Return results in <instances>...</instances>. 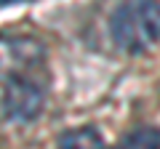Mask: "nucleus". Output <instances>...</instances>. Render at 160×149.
<instances>
[{"mask_svg": "<svg viewBox=\"0 0 160 149\" xmlns=\"http://www.w3.org/2000/svg\"><path fill=\"white\" fill-rule=\"evenodd\" d=\"M46 43L29 32H3L0 35V80L13 77H38L48 74Z\"/></svg>", "mask_w": 160, "mask_h": 149, "instance_id": "f03ea898", "label": "nucleus"}, {"mask_svg": "<svg viewBox=\"0 0 160 149\" xmlns=\"http://www.w3.org/2000/svg\"><path fill=\"white\" fill-rule=\"evenodd\" d=\"M48 101V74L13 77L3 83V115L13 123H32L43 115Z\"/></svg>", "mask_w": 160, "mask_h": 149, "instance_id": "7ed1b4c3", "label": "nucleus"}, {"mask_svg": "<svg viewBox=\"0 0 160 149\" xmlns=\"http://www.w3.org/2000/svg\"><path fill=\"white\" fill-rule=\"evenodd\" d=\"M109 37L123 53H144L160 43V3H120L109 16Z\"/></svg>", "mask_w": 160, "mask_h": 149, "instance_id": "f257e3e1", "label": "nucleus"}, {"mask_svg": "<svg viewBox=\"0 0 160 149\" xmlns=\"http://www.w3.org/2000/svg\"><path fill=\"white\" fill-rule=\"evenodd\" d=\"M59 149H107L102 133L93 125H80L69 128L59 136Z\"/></svg>", "mask_w": 160, "mask_h": 149, "instance_id": "20e7f679", "label": "nucleus"}, {"mask_svg": "<svg viewBox=\"0 0 160 149\" xmlns=\"http://www.w3.org/2000/svg\"><path fill=\"white\" fill-rule=\"evenodd\" d=\"M115 149H160V128L139 125L120 138Z\"/></svg>", "mask_w": 160, "mask_h": 149, "instance_id": "39448f33", "label": "nucleus"}]
</instances>
